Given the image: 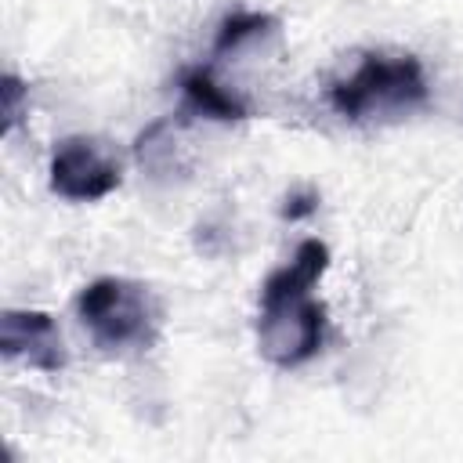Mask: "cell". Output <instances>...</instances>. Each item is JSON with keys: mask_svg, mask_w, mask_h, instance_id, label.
Segmentation results:
<instances>
[{"mask_svg": "<svg viewBox=\"0 0 463 463\" xmlns=\"http://www.w3.org/2000/svg\"><path fill=\"white\" fill-rule=\"evenodd\" d=\"M326 246L318 239L300 242L293 260L268 275L260 289V326L257 340L271 365L293 369L307 362L322 347L326 333V311L311 297V286L326 271Z\"/></svg>", "mask_w": 463, "mask_h": 463, "instance_id": "cell-1", "label": "cell"}, {"mask_svg": "<svg viewBox=\"0 0 463 463\" xmlns=\"http://www.w3.org/2000/svg\"><path fill=\"white\" fill-rule=\"evenodd\" d=\"M83 329L105 351L148 347L159 329V307L152 293L127 279H98L76 297Z\"/></svg>", "mask_w": 463, "mask_h": 463, "instance_id": "cell-2", "label": "cell"}, {"mask_svg": "<svg viewBox=\"0 0 463 463\" xmlns=\"http://www.w3.org/2000/svg\"><path fill=\"white\" fill-rule=\"evenodd\" d=\"M427 94L423 69L412 54H369L347 80L333 87V105L347 119H376L409 112Z\"/></svg>", "mask_w": 463, "mask_h": 463, "instance_id": "cell-3", "label": "cell"}, {"mask_svg": "<svg viewBox=\"0 0 463 463\" xmlns=\"http://www.w3.org/2000/svg\"><path fill=\"white\" fill-rule=\"evenodd\" d=\"M119 184V159L94 137H69L51 156V188L65 199L90 203Z\"/></svg>", "mask_w": 463, "mask_h": 463, "instance_id": "cell-4", "label": "cell"}, {"mask_svg": "<svg viewBox=\"0 0 463 463\" xmlns=\"http://www.w3.org/2000/svg\"><path fill=\"white\" fill-rule=\"evenodd\" d=\"M0 347L7 358H22L33 369L54 373L65 365L61 333L43 311H7L0 322Z\"/></svg>", "mask_w": 463, "mask_h": 463, "instance_id": "cell-5", "label": "cell"}, {"mask_svg": "<svg viewBox=\"0 0 463 463\" xmlns=\"http://www.w3.org/2000/svg\"><path fill=\"white\" fill-rule=\"evenodd\" d=\"M184 94H188V101H192L203 116H213V119H242V116H246L242 101L232 98L224 87H217V83L210 80V72H203V69L184 76Z\"/></svg>", "mask_w": 463, "mask_h": 463, "instance_id": "cell-6", "label": "cell"}]
</instances>
